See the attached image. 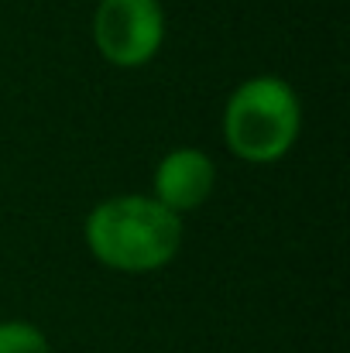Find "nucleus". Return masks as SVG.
Returning <instances> with one entry per match:
<instances>
[{
    "mask_svg": "<svg viewBox=\"0 0 350 353\" xmlns=\"http://www.w3.org/2000/svg\"><path fill=\"white\" fill-rule=\"evenodd\" d=\"M83 236L90 254L124 274L165 268L182 247V216L168 213L151 196H114L90 210Z\"/></svg>",
    "mask_w": 350,
    "mask_h": 353,
    "instance_id": "obj_1",
    "label": "nucleus"
},
{
    "mask_svg": "<svg viewBox=\"0 0 350 353\" xmlns=\"http://www.w3.org/2000/svg\"><path fill=\"white\" fill-rule=\"evenodd\" d=\"M302 130V103L282 76L244 79L224 107V141L240 161L271 165L292 151Z\"/></svg>",
    "mask_w": 350,
    "mask_h": 353,
    "instance_id": "obj_2",
    "label": "nucleus"
},
{
    "mask_svg": "<svg viewBox=\"0 0 350 353\" xmlns=\"http://www.w3.org/2000/svg\"><path fill=\"white\" fill-rule=\"evenodd\" d=\"M165 41V10L158 0H97L93 45L117 69L148 65Z\"/></svg>",
    "mask_w": 350,
    "mask_h": 353,
    "instance_id": "obj_3",
    "label": "nucleus"
},
{
    "mask_svg": "<svg viewBox=\"0 0 350 353\" xmlns=\"http://www.w3.org/2000/svg\"><path fill=\"white\" fill-rule=\"evenodd\" d=\"M151 185H155L151 199L162 203L168 213L182 216L210 199L217 185V165L203 148H175L158 161Z\"/></svg>",
    "mask_w": 350,
    "mask_h": 353,
    "instance_id": "obj_4",
    "label": "nucleus"
},
{
    "mask_svg": "<svg viewBox=\"0 0 350 353\" xmlns=\"http://www.w3.org/2000/svg\"><path fill=\"white\" fill-rule=\"evenodd\" d=\"M0 353H52L48 336L24 319H3L0 323Z\"/></svg>",
    "mask_w": 350,
    "mask_h": 353,
    "instance_id": "obj_5",
    "label": "nucleus"
}]
</instances>
